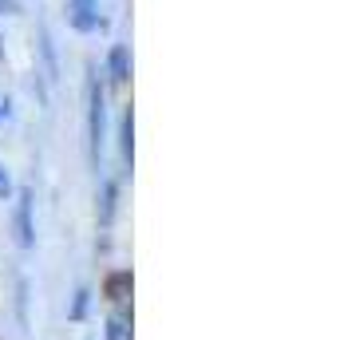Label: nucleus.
<instances>
[{
    "label": "nucleus",
    "mask_w": 352,
    "mask_h": 340,
    "mask_svg": "<svg viewBox=\"0 0 352 340\" xmlns=\"http://www.w3.org/2000/svg\"><path fill=\"white\" fill-rule=\"evenodd\" d=\"M111 123H107V83L99 76V67H87V159H91V170L99 174L103 166V150H107V135H111Z\"/></svg>",
    "instance_id": "1"
},
{
    "label": "nucleus",
    "mask_w": 352,
    "mask_h": 340,
    "mask_svg": "<svg viewBox=\"0 0 352 340\" xmlns=\"http://www.w3.org/2000/svg\"><path fill=\"white\" fill-rule=\"evenodd\" d=\"M12 238L24 253H32L36 249V190L32 186H16V194H12Z\"/></svg>",
    "instance_id": "2"
},
{
    "label": "nucleus",
    "mask_w": 352,
    "mask_h": 340,
    "mask_svg": "<svg viewBox=\"0 0 352 340\" xmlns=\"http://www.w3.org/2000/svg\"><path fill=\"white\" fill-rule=\"evenodd\" d=\"M64 20L76 36H96L103 28V4L99 0H64Z\"/></svg>",
    "instance_id": "3"
},
{
    "label": "nucleus",
    "mask_w": 352,
    "mask_h": 340,
    "mask_svg": "<svg viewBox=\"0 0 352 340\" xmlns=\"http://www.w3.org/2000/svg\"><path fill=\"white\" fill-rule=\"evenodd\" d=\"M131 44H123V40H115L111 48H107V56H103V67H99V76H103V83L107 87H127L131 83Z\"/></svg>",
    "instance_id": "4"
},
{
    "label": "nucleus",
    "mask_w": 352,
    "mask_h": 340,
    "mask_svg": "<svg viewBox=\"0 0 352 340\" xmlns=\"http://www.w3.org/2000/svg\"><path fill=\"white\" fill-rule=\"evenodd\" d=\"M115 218H119V182L111 174H103L99 179V190H96V226L103 234H111Z\"/></svg>",
    "instance_id": "5"
},
{
    "label": "nucleus",
    "mask_w": 352,
    "mask_h": 340,
    "mask_svg": "<svg viewBox=\"0 0 352 340\" xmlns=\"http://www.w3.org/2000/svg\"><path fill=\"white\" fill-rule=\"evenodd\" d=\"M99 293H103L107 308H131V269H111L99 281Z\"/></svg>",
    "instance_id": "6"
},
{
    "label": "nucleus",
    "mask_w": 352,
    "mask_h": 340,
    "mask_svg": "<svg viewBox=\"0 0 352 340\" xmlns=\"http://www.w3.org/2000/svg\"><path fill=\"white\" fill-rule=\"evenodd\" d=\"M115 146H119L123 166L131 170V162H135V111H131V107L119 111V123H115Z\"/></svg>",
    "instance_id": "7"
},
{
    "label": "nucleus",
    "mask_w": 352,
    "mask_h": 340,
    "mask_svg": "<svg viewBox=\"0 0 352 340\" xmlns=\"http://www.w3.org/2000/svg\"><path fill=\"white\" fill-rule=\"evenodd\" d=\"M103 340H135L131 308H107V317H103Z\"/></svg>",
    "instance_id": "8"
},
{
    "label": "nucleus",
    "mask_w": 352,
    "mask_h": 340,
    "mask_svg": "<svg viewBox=\"0 0 352 340\" xmlns=\"http://www.w3.org/2000/svg\"><path fill=\"white\" fill-rule=\"evenodd\" d=\"M28 301H32V281H28V273H16V289H12V313H16L20 328H28Z\"/></svg>",
    "instance_id": "9"
},
{
    "label": "nucleus",
    "mask_w": 352,
    "mask_h": 340,
    "mask_svg": "<svg viewBox=\"0 0 352 340\" xmlns=\"http://www.w3.org/2000/svg\"><path fill=\"white\" fill-rule=\"evenodd\" d=\"M87 308H91V285H80L76 297H72V308H67V321L83 324V321H87Z\"/></svg>",
    "instance_id": "10"
},
{
    "label": "nucleus",
    "mask_w": 352,
    "mask_h": 340,
    "mask_svg": "<svg viewBox=\"0 0 352 340\" xmlns=\"http://www.w3.org/2000/svg\"><path fill=\"white\" fill-rule=\"evenodd\" d=\"M40 52H44V64H48V76L56 80V71H60V67H56V44H52V32H48V28H40Z\"/></svg>",
    "instance_id": "11"
},
{
    "label": "nucleus",
    "mask_w": 352,
    "mask_h": 340,
    "mask_svg": "<svg viewBox=\"0 0 352 340\" xmlns=\"http://www.w3.org/2000/svg\"><path fill=\"white\" fill-rule=\"evenodd\" d=\"M16 194V179H12V166L8 162H0V202H12Z\"/></svg>",
    "instance_id": "12"
},
{
    "label": "nucleus",
    "mask_w": 352,
    "mask_h": 340,
    "mask_svg": "<svg viewBox=\"0 0 352 340\" xmlns=\"http://www.w3.org/2000/svg\"><path fill=\"white\" fill-rule=\"evenodd\" d=\"M16 4H20V0H0V20L8 16V12H16Z\"/></svg>",
    "instance_id": "13"
},
{
    "label": "nucleus",
    "mask_w": 352,
    "mask_h": 340,
    "mask_svg": "<svg viewBox=\"0 0 352 340\" xmlns=\"http://www.w3.org/2000/svg\"><path fill=\"white\" fill-rule=\"evenodd\" d=\"M4 119H8V103H0V123H4Z\"/></svg>",
    "instance_id": "14"
},
{
    "label": "nucleus",
    "mask_w": 352,
    "mask_h": 340,
    "mask_svg": "<svg viewBox=\"0 0 352 340\" xmlns=\"http://www.w3.org/2000/svg\"><path fill=\"white\" fill-rule=\"evenodd\" d=\"M87 340H91V337H87Z\"/></svg>",
    "instance_id": "15"
}]
</instances>
